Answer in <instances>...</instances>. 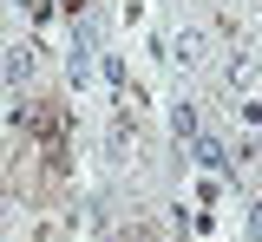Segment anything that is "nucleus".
I'll return each instance as SVG.
<instances>
[{
    "instance_id": "f257e3e1",
    "label": "nucleus",
    "mask_w": 262,
    "mask_h": 242,
    "mask_svg": "<svg viewBox=\"0 0 262 242\" xmlns=\"http://www.w3.org/2000/svg\"><path fill=\"white\" fill-rule=\"evenodd\" d=\"M13 131L33 138L46 157H59V164L72 157V111H66L59 99H27L20 111H13Z\"/></svg>"
},
{
    "instance_id": "f03ea898",
    "label": "nucleus",
    "mask_w": 262,
    "mask_h": 242,
    "mask_svg": "<svg viewBox=\"0 0 262 242\" xmlns=\"http://www.w3.org/2000/svg\"><path fill=\"white\" fill-rule=\"evenodd\" d=\"M66 7H72V13H79V7H85V0H66Z\"/></svg>"
}]
</instances>
